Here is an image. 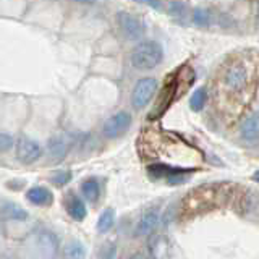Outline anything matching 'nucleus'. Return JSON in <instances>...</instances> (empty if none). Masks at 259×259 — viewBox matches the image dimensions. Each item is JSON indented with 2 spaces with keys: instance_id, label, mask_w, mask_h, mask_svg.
Returning <instances> with one entry per match:
<instances>
[{
  "instance_id": "obj_3",
  "label": "nucleus",
  "mask_w": 259,
  "mask_h": 259,
  "mask_svg": "<svg viewBox=\"0 0 259 259\" xmlns=\"http://www.w3.org/2000/svg\"><path fill=\"white\" fill-rule=\"evenodd\" d=\"M194 79H196V73H194L188 65L180 67L177 71H174L172 76L165 79V84L160 91L156 107L152 109L151 118L164 115L165 110L170 107V105H172L178 97L185 94V91L191 86V83Z\"/></svg>"
},
{
  "instance_id": "obj_22",
  "label": "nucleus",
  "mask_w": 259,
  "mask_h": 259,
  "mask_svg": "<svg viewBox=\"0 0 259 259\" xmlns=\"http://www.w3.org/2000/svg\"><path fill=\"white\" fill-rule=\"evenodd\" d=\"M13 146V138L8 136L7 133H2L0 135V149H2V152H7L8 149H10Z\"/></svg>"
},
{
  "instance_id": "obj_10",
  "label": "nucleus",
  "mask_w": 259,
  "mask_h": 259,
  "mask_svg": "<svg viewBox=\"0 0 259 259\" xmlns=\"http://www.w3.org/2000/svg\"><path fill=\"white\" fill-rule=\"evenodd\" d=\"M159 222V210L157 209H149L146 210L143 214V217L140 219V222L136 224V229H135V235L136 237H143V235H148L149 232H152L154 227L157 225Z\"/></svg>"
},
{
  "instance_id": "obj_1",
  "label": "nucleus",
  "mask_w": 259,
  "mask_h": 259,
  "mask_svg": "<svg viewBox=\"0 0 259 259\" xmlns=\"http://www.w3.org/2000/svg\"><path fill=\"white\" fill-rule=\"evenodd\" d=\"M259 81V59L253 52L235 54L217 71L214 81V102L224 118L235 120L245 110Z\"/></svg>"
},
{
  "instance_id": "obj_2",
  "label": "nucleus",
  "mask_w": 259,
  "mask_h": 259,
  "mask_svg": "<svg viewBox=\"0 0 259 259\" xmlns=\"http://www.w3.org/2000/svg\"><path fill=\"white\" fill-rule=\"evenodd\" d=\"M140 146L143 148L141 156L156 160H164L160 164L167 167L183 168L191 172L193 167L188 165L190 162L196 164V162L201 160L199 152L191 148L190 144L178 140V138H170L168 135L152 132V130H148L144 135H141Z\"/></svg>"
},
{
  "instance_id": "obj_11",
  "label": "nucleus",
  "mask_w": 259,
  "mask_h": 259,
  "mask_svg": "<svg viewBox=\"0 0 259 259\" xmlns=\"http://www.w3.org/2000/svg\"><path fill=\"white\" fill-rule=\"evenodd\" d=\"M70 148H71V140H68L67 136H55L47 144L49 154H51V157L55 160L63 159L67 156Z\"/></svg>"
},
{
  "instance_id": "obj_19",
  "label": "nucleus",
  "mask_w": 259,
  "mask_h": 259,
  "mask_svg": "<svg viewBox=\"0 0 259 259\" xmlns=\"http://www.w3.org/2000/svg\"><path fill=\"white\" fill-rule=\"evenodd\" d=\"M207 102V93H206V88H198L196 91L193 93L191 96V101H190V107L194 112H201L204 109V105Z\"/></svg>"
},
{
  "instance_id": "obj_26",
  "label": "nucleus",
  "mask_w": 259,
  "mask_h": 259,
  "mask_svg": "<svg viewBox=\"0 0 259 259\" xmlns=\"http://www.w3.org/2000/svg\"><path fill=\"white\" fill-rule=\"evenodd\" d=\"M75 2H79V4H94L96 0H75Z\"/></svg>"
},
{
  "instance_id": "obj_16",
  "label": "nucleus",
  "mask_w": 259,
  "mask_h": 259,
  "mask_svg": "<svg viewBox=\"0 0 259 259\" xmlns=\"http://www.w3.org/2000/svg\"><path fill=\"white\" fill-rule=\"evenodd\" d=\"M81 193H83V196L89 201V202H96L101 196V186H99V182L96 180V178H88V180L83 182L81 185Z\"/></svg>"
},
{
  "instance_id": "obj_15",
  "label": "nucleus",
  "mask_w": 259,
  "mask_h": 259,
  "mask_svg": "<svg viewBox=\"0 0 259 259\" xmlns=\"http://www.w3.org/2000/svg\"><path fill=\"white\" fill-rule=\"evenodd\" d=\"M63 259H86V248L79 240L68 241L63 248Z\"/></svg>"
},
{
  "instance_id": "obj_24",
  "label": "nucleus",
  "mask_w": 259,
  "mask_h": 259,
  "mask_svg": "<svg viewBox=\"0 0 259 259\" xmlns=\"http://www.w3.org/2000/svg\"><path fill=\"white\" fill-rule=\"evenodd\" d=\"M170 8H172V13H182L183 12V5L180 4V2H174L172 5H170Z\"/></svg>"
},
{
  "instance_id": "obj_12",
  "label": "nucleus",
  "mask_w": 259,
  "mask_h": 259,
  "mask_svg": "<svg viewBox=\"0 0 259 259\" xmlns=\"http://www.w3.org/2000/svg\"><path fill=\"white\" fill-rule=\"evenodd\" d=\"M26 198L29 202H32V204H36V206H49V204H52L54 194L47 188H44V186H34V188L28 190Z\"/></svg>"
},
{
  "instance_id": "obj_25",
  "label": "nucleus",
  "mask_w": 259,
  "mask_h": 259,
  "mask_svg": "<svg viewBox=\"0 0 259 259\" xmlns=\"http://www.w3.org/2000/svg\"><path fill=\"white\" fill-rule=\"evenodd\" d=\"M130 259H146V256L144 254H141V253H135L132 257H130Z\"/></svg>"
},
{
  "instance_id": "obj_27",
  "label": "nucleus",
  "mask_w": 259,
  "mask_h": 259,
  "mask_svg": "<svg viewBox=\"0 0 259 259\" xmlns=\"http://www.w3.org/2000/svg\"><path fill=\"white\" fill-rule=\"evenodd\" d=\"M253 178H254V180H257V182H259V170H257V172L253 175Z\"/></svg>"
},
{
  "instance_id": "obj_14",
  "label": "nucleus",
  "mask_w": 259,
  "mask_h": 259,
  "mask_svg": "<svg viewBox=\"0 0 259 259\" xmlns=\"http://www.w3.org/2000/svg\"><path fill=\"white\" fill-rule=\"evenodd\" d=\"M2 215L7 221H26L28 219L26 210L21 209L18 204H15V202H8V201H5L2 206Z\"/></svg>"
},
{
  "instance_id": "obj_9",
  "label": "nucleus",
  "mask_w": 259,
  "mask_h": 259,
  "mask_svg": "<svg viewBox=\"0 0 259 259\" xmlns=\"http://www.w3.org/2000/svg\"><path fill=\"white\" fill-rule=\"evenodd\" d=\"M240 136L241 140H245L248 143H253L259 138V112L251 113L249 117L243 120V123L240 126Z\"/></svg>"
},
{
  "instance_id": "obj_13",
  "label": "nucleus",
  "mask_w": 259,
  "mask_h": 259,
  "mask_svg": "<svg viewBox=\"0 0 259 259\" xmlns=\"http://www.w3.org/2000/svg\"><path fill=\"white\" fill-rule=\"evenodd\" d=\"M67 210L71 215V219H75V221H78V222L84 221V217L88 214L84 202L81 201L78 196H75V194H70V196L67 198Z\"/></svg>"
},
{
  "instance_id": "obj_5",
  "label": "nucleus",
  "mask_w": 259,
  "mask_h": 259,
  "mask_svg": "<svg viewBox=\"0 0 259 259\" xmlns=\"http://www.w3.org/2000/svg\"><path fill=\"white\" fill-rule=\"evenodd\" d=\"M157 91V81L154 78H141L133 88L132 93V104L136 110H141L149 104L152 96Z\"/></svg>"
},
{
  "instance_id": "obj_20",
  "label": "nucleus",
  "mask_w": 259,
  "mask_h": 259,
  "mask_svg": "<svg viewBox=\"0 0 259 259\" xmlns=\"http://www.w3.org/2000/svg\"><path fill=\"white\" fill-rule=\"evenodd\" d=\"M193 21L199 24V26H206V24H209V21H210V16L206 10L198 8V10H194V13H193Z\"/></svg>"
},
{
  "instance_id": "obj_18",
  "label": "nucleus",
  "mask_w": 259,
  "mask_h": 259,
  "mask_svg": "<svg viewBox=\"0 0 259 259\" xmlns=\"http://www.w3.org/2000/svg\"><path fill=\"white\" fill-rule=\"evenodd\" d=\"M113 222H115V214H113V209H105L104 212L101 214L99 221H97V232L99 233H107L112 227Z\"/></svg>"
},
{
  "instance_id": "obj_28",
  "label": "nucleus",
  "mask_w": 259,
  "mask_h": 259,
  "mask_svg": "<svg viewBox=\"0 0 259 259\" xmlns=\"http://www.w3.org/2000/svg\"><path fill=\"white\" fill-rule=\"evenodd\" d=\"M257 18H259V7H257Z\"/></svg>"
},
{
  "instance_id": "obj_4",
  "label": "nucleus",
  "mask_w": 259,
  "mask_h": 259,
  "mask_svg": "<svg viewBox=\"0 0 259 259\" xmlns=\"http://www.w3.org/2000/svg\"><path fill=\"white\" fill-rule=\"evenodd\" d=\"M162 59H164L162 46L156 40H144L133 49L130 62L136 70H152L162 62Z\"/></svg>"
},
{
  "instance_id": "obj_21",
  "label": "nucleus",
  "mask_w": 259,
  "mask_h": 259,
  "mask_svg": "<svg viewBox=\"0 0 259 259\" xmlns=\"http://www.w3.org/2000/svg\"><path fill=\"white\" fill-rule=\"evenodd\" d=\"M54 183L55 185H59V186H62V185H65V183H68L70 180H71V172H68V170H63V172H59V174H55L54 175Z\"/></svg>"
},
{
  "instance_id": "obj_8",
  "label": "nucleus",
  "mask_w": 259,
  "mask_h": 259,
  "mask_svg": "<svg viewBox=\"0 0 259 259\" xmlns=\"http://www.w3.org/2000/svg\"><path fill=\"white\" fill-rule=\"evenodd\" d=\"M117 18H118V26L121 32H123L128 39H140L144 34V31H146L144 23L141 20H138L135 15L121 12L118 13Z\"/></svg>"
},
{
  "instance_id": "obj_7",
  "label": "nucleus",
  "mask_w": 259,
  "mask_h": 259,
  "mask_svg": "<svg viewBox=\"0 0 259 259\" xmlns=\"http://www.w3.org/2000/svg\"><path fill=\"white\" fill-rule=\"evenodd\" d=\"M42 156V148L36 143L29 140V138H20L16 141V157L23 164H32Z\"/></svg>"
},
{
  "instance_id": "obj_6",
  "label": "nucleus",
  "mask_w": 259,
  "mask_h": 259,
  "mask_svg": "<svg viewBox=\"0 0 259 259\" xmlns=\"http://www.w3.org/2000/svg\"><path fill=\"white\" fill-rule=\"evenodd\" d=\"M132 115H130L128 112H117L113 113L110 118L105 120V123L102 126V133L105 138H109V140H115V138L121 136L126 130L132 126Z\"/></svg>"
},
{
  "instance_id": "obj_23",
  "label": "nucleus",
  "mask_w": 259,
  "mask_h": 259,
  "mask_svg": "<svg viewBox=\"0 0 259 259\" xmlns=\"http://www.w3.org/2000/svg\"><path fill=\"white\" fill-rule=\"evenodd\" d=\"M136 2L144 4V5H149L152 8H156V10H160V8H162V2H160V0H136Z\"/></svg>"
},
{
  "instance_id": "obj_17",
  "label": "nucleus",
  "mask_w": 259,
  "mask_h": 259,
  "mask_svg": "<svg viewBox=\"0 0 259 259\" xmlns=\"http://www.w3.org/2000/svg\"><path fill=\"white\" fill-rule=\"evenodd\" d=\"M39 245L42 246L40 251L47 256V257H54L55 251H57V238L54 237V233H49V232H42L39 235Z\"/></svg>"
}]
</instances>
